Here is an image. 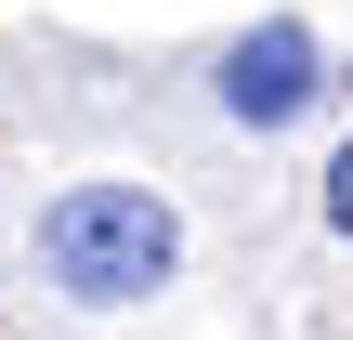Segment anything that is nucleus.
<instances>
[{"instance_id":"1","label":"nucleus","mask_w":353,"mask_h":340,"mask_svg":"<svg viewBox=\"0 0 353 340\" xmlns=\"http://www.w3.org/2000/svg\"><path fill=\"white\" fill-rule=\"evenodd\" d=\"M170 262H183V223H170L157 183H65V197L39 210V275H52L65 301H92V314L170 288Z\"/></svg>"},{"instance_id":"2","label":"nucleus","mask_w":353,"mask_h":340,"mask_svg":"<svg viewBox=\"0 0 353 340\" xmlns=\"http://www.w3.org/2000/svg\"><path fill=\"white\" fill-rule=\"evenodd\" d=\"M314 92H327V52H314V26H288V13L223 52V118H249V131H288Z\"/></svg>"},{"instance_id":"3","label":"nucleus","mask_w":353,"mask_h":340,"mask_svg":"<svg viewBox=\"0 0 353 340\" xmlns=\"http://www.w3.org/2000/svg\"><path fill=\"white\" fill-rule=\"evenodd\" d=\"M327 223H341V236H353V144H341V157H327Z\"/></svg>"}]
</instances>
